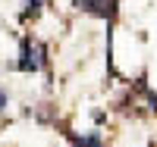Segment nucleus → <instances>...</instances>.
<instances>
[{
	"label": "nucleus",
	"mask_w": 157,
	"mask_h": 147,
	"mask_svg": "<svg viewBox=\"0 0 157 147\" xmlns=\"http://www.w3.org/2000/svg\"><path fill=\"white\" fill-rule=\"evenodd\" d=\"M75 6L85 9V13H94V16H110L113 0H75Z\"/></svg>",
	"instance_id": "1"
},
{
	"label": "nucleus",
	"mask_w": 157,
	"mask_h": 147,
	"mask_svg": "<svg viewBox=\"0 0 157 147\" xmlns=\"http://www.w3.org/2000/svg\"><path fill=\"white\" fill-rule=\"evenodd\" d=\"M38 66H41V50H38V47H25L22 60H19V69L22 72H35Z\"/></svg>",
	"instance_id": "2"
},
{
	"label": "nucleus",
	"mask_w": 157,
	"mask_h": 147,
	"mask_svg": "<svg viewBox=\"0 0 157 147\" xmlns=\"http://www.w3.org/2000/svg\"><path fill=\"white\" fill-rule=\"evenodd\" d=\"M41 9V0H25V13H38Z\"/></svg>",
	"instance_id": "3"
},
{
	"label": "nucleus",
	"mask_w": 157,
	"mask_h": 147,
	"mask_svg": "<svg viewBox=\"0 0 157 147\" xmlns=\"http://www.w3.org/2000/svg\"><path fill=\"white\" fill-rule=\"evenodd\" d=\"M3 106H6V94H3V91H0V110H3Z\"/></svg>",
	"instance_id": "4"
}]
</instances>
